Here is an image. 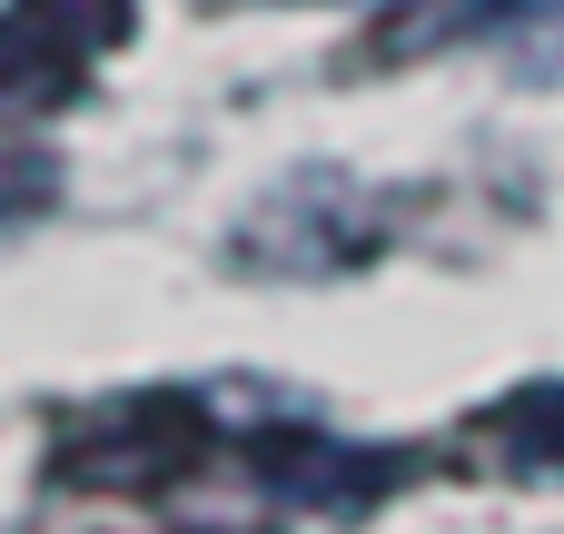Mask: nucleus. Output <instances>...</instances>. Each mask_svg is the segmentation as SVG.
I'll return each instance as SVG.
<instances>
[{
    "label": "nucleus",
    "instance_id": "obj_5",
    "mask_svg": "<svg viewBox=\"0 0 564 534\" xmlns=\"http://www.w3.org/2000/svg\"><path fill=\"white\" fill-rule=\"evenodd\" d=\"M506 10H525V0H466V10H456L446 30H486V20H506Z\"/></svg>",
    "mask_w": 564,
    "mask_h": 534
},
{
    "label": "nucleus",
    "instance_id": "obj_2",
    "mask_svg": "<svg viewBox=\"0 0 564 534\" xmlns=\"http://www.w3.org/2000/svg\"><path fill=\"white\" fill-rule=\"evenodd\" d=\"M208 406L159 386V396H119V406H89L69 436H59V486H169L178 466L208 456Z\"/></svg>",
    "mask_w": 564,
    "mask_h": 534
},
{
    "label": "nucleus",
    "instance_id": "obj_4",
    "mask_svg": "<svg viewBox=\"0 0 564 534\" xmlns=\"http://www.w3.org/2000/svg\"><path fill=\"white\" fill-rule=\"evenodd\" d=\"M50 198H59V159L50 149H0V228L40 218Z\"/></svg>",
    "mask_w": 564,
    "mask_h": 534
},
{
    "label": "nucleus",
    "instance_id": "obj_1",
    "mask_svg": "<svg viewBox=\"0 0 564 534\" xmlns=\"http://www.w3.org/2000/svg\"><path fill=\"white\" fill-rule=\"evenodd\" d=\"M139 30V0H10L0 10V109H69L89 89V59Z\"/></svg>",
    "mask_w": 564,
    "mask_h": 534
},
{
    "label": "nucleus",
    "instance_id": "obj_3",
    "mask_svg": "<svg viewBox=\"0 0 564 534\" xmlns=\"http://www.w3.org/2000/svg\"><path fill=\"white\" fill-rule=\"evenodd\" d=\"M486 436H496L525 476H535V466H545V476H564V377L496 396V406H486Z\"/></svg>",
    "mask_w": 564,
    "mask_h": 534
}]
</instances>
